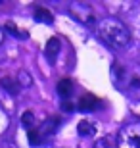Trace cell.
I'll list each match as a JSON object with an SVG mask.
<instances>
[{
    "instance_id": "8",
    "label": "cell",
    "mask_w": 140,
    "mask_h": 148,
    "mask_svg": "<svg viewBox=\"0 0 140 148\" xmlns=\"http://www.w3.org/2000/svg\"><path fill=\"white\" fill-rule=\"evenodd\" d=\"M58 52H59V40H58V38H50V40H48V46H46V54H48V58L54 62Z\"/></svg>"
},
{
    "instance_id": "7",
    "label": "cell",
    "mask_w": 140,
    "mask_h": 148,
    "mask_svg": "<svg viewBox=\"0 0 140 148\" xmlns=\"http://www.w3.org/2000/svg\"><path fill=\"white\" fill-rule=\"evenodd\" d=\"M0 85L4 88H8V92H12V94H17V90H19V85H17V81L14 77H4L0 81Z\"/></svg>"
},
{
    "instance_id": "2",
    "label": "cell",
    "mask_w": 140,
    "mask_h": 148,
    "mask_svg": "<svg viewBox=\"0 0 140 148\" xmlns=\"http://www.w3.org/2000/svg\"><path fill=\"white\" fill-rule=\"evenodd\" d=\"M117 148H140V121H129L119 129Z\"/></svg>"
},
{
    "instance_id": "5",
    "label": "cell",
    "mask_w": 140,
    "mask_h": 148,
    "mask_svg": "<svg viewBox=\"0 0 140 148\" xmlns=\"http://www.w3.org/2000/svg\"><path fill=\"white\" fill-rule=\"evenodd\" d=\"M58 92H59V96L69 98L71 92H73V83H71V79H61L58 83Z\"/></svg>"
},
{
    "instance_id": "11",
    "label": "cell",
    "mask_w": 140,
    "mask_h": 148,
    "mask_svg": "<svg viewBox=\"0 0 140 148\" xmlns=\"http://www.w3.org/2000/svg\"><path fill=\"white\" fill-rule=\"evenodd\" d=\"M23 125L27 127L29 131H31V129H35V127H37V123H35V115L31 114V112H25V114H23Z\"/></svg>"
},
{
    "instance_id": "6",
    "label": "cell",
    "mask_w": 140,
    "mask_h": 148,
    "mask_svg": "<svg viewBox=\"0 0 140 148\" xmlns=\"http://www.w3.org/2000/svg\"><path fill=\"white\" fill-rule=\"evenodd\" d=\"M77 131H79V135H81V137H92V135L96 133V127L92 125L90 121H81V123H79V127H77Z\"/></svg>"
},
{
    "instance_id": "4",
    "label": "cell",
    "mask_w": 140,
    "mask_h": 148,
    "mask_svg": "<svg viewBox=\"0 0 140 148\" xmlns=\"http://www.w3.org/2000/svg\"><path fill=\"white\" fill-rule=\"evenodd\" d=\"M98 106H100V100L96 96H90V94H85L81 100H79V108L81 110H96Z\"/></svg>"
},
{
    "instance_id": "14",
    "label": "cell",
    "mask_w": 140,
    "mask_h": 148,
    "mask_svg": "<svg viewBox=\"0 0 140 148\" xmlns=\"http://www.w3.org/2000/svg\"><path fill=\"white\" fill-rule=\"evenodd\" d=\"M2 42H4V29L0 27V44H2Z\"/></svg>"
},
{
    "instance_id": "3",
    "label": "cell",
    "mask_w": 140,
    "mask_h": 148,
    "mask_svg": "<svg viewBox=\"0 0 140 148\" xmlns=\"http://www.w3.org/2000/svg\"><path fill=\"white\" fill-rule=\"evenodd\" d=\"M69 12H71V16L75 17L77 21L85 23V25L94 23V10H92V6L88 4V2L77 0V2H73V4L69 6Z\"/></svg>"
},
{
    "instance_id": "12",
    "label": "cell",
    "mask_w": 140,
    "mask_h": 148,
    "mask_svg": "<svg viewBox=\"0 0 140 148\" xmlns=\"http://www.w3.org/2000/svg\"><path fill=\"white\" fill-rule=\"evenodd\" d=\"M94 148H113V143L109 137H104V138H96L94 143Z\"/></svg>"
},
{
    "instance_id": "13",
    "label": "cell",
    "mask_w": 140,
    "mask_h": 148,
    "mask_svg": "<svg viewBox=\"0 0 140 148\" xmlns=\"http://www.w3.org/2000/svg\"><path fill=\"white\" fill-rule=\"evenodd\" d=\"M6 29H10V33H12V35H16V37L25 38V35H23V33H19V29H17L16 25H14V23H8V25H6Z\"/></svg>"
},
{
    "instance_id": "10",
    "label": "cell",
    "mask_w": 140,
    "mask_h": 148,
    "mask_svg": "<svg viewBox=\"0 0 140 148\" xmlns=\"http://www.w3.org/2000/svg\"><path fill=\"white\" fill-rule=\"evenodd\" d=\"M35 19L37 21H46V23H52L54 17L50 16V12L46 8H35Z\"/></svg>"
},
{
    "instance_id": "9",
    "label": "cell",
    "mask_w": 140,
    "mask_h": 148,
    "mask_svg": "<svg viewBox=\"0 0 140 148\" xmlns=\"http://www.w3.org/2000/svg\"><path fill=\"white\" fill-rule=\"evenodd\" d=\"M16 81H17V85H19V88H29V87H31V83H33L31 73L19 71V73H17V77H16Z\"/></svg>"
},
{
    "instance_id": "1",
    "label": "cell",
    "mask_w": 140,
    "mask_h": 148,
    "mask_svg": "<svg viewBox=\"0 0 140 148\" xmlns=\"http://www.w3.org/2000/svg\"><path fill=\"white\" fill-rule=\"evenodd\" d=\"M96 33L104 42L115 50H123L130 44V31L117 17H104L96 23Z\"/></svg>"
}]
</instances>
